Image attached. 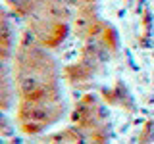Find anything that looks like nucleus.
I'll list each match as a JSON object with an SVG mask.
<instances>
[{
    "label": "nucleus",
    "instance_id": "obj_4",
    "mask_svg": "<svg viewBox=\"0 0 154 144\" xmlns=\"http://www.w3.org/2000/svg\"><path fill=\"white\" fill-rule=\"evenodd\" d=\"M16 44H14V29L10 23L8 12L0 6V58L8 60L14 56Z\"/></svg>",
    "mask_w": 154,
    "mask_h": 144
},
{
    "label": "nucleus",
    "instance_id": "obj_3",
    "mask_svg": "<svg viewBox=\"0 0 154 144\" xmlns=\"http://www.w3.org/2000/svg\"><path fill=\"white\" fill-rule=\"evenodd\" d=\"M46 144H108V127H81L73 123L52 134Z\"/></svg>",
    "mask_w": 154,
    "mask_h": 144
},
{
    "label": "nucleus",
    "instance_id": "obj_2",
    "mask_svg": "<svg viewBox=\"0 0 154 144\" xmlns=\"http://www.w3.org/2000/svg\"><path fill=\"white\" fill-rule=\"evenodd\" d=\"M66 113V104L62 94L38 100H19L16 110L17 125L27 134H38L45 129L58 123Z\"/></svg>",
    "mask_w": 154,
    "mask_h": 144
},
{
    "label": "nucleus",
    "instance_id": "obj_1",
    "mask_svg": "<svg viewBox=\"0 0 154 144\" xmlns=\"http://www.w3.org/2000/svg\"><path fill=\"white\" fill-rule=\"evenodd\" d=\"M14 69L12 81L19 100H38L48 96H58L60 92V67L50 56L48 48L25 31L14 50Z\"/></svg>",
    "mask_w": 154,
    "mask_h": 144
}]
</instances>
